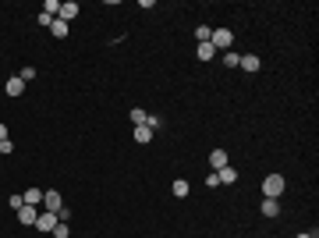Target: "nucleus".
<instances>
[{
    "label": "nucleus",
    "instance_id": "obj_1",
    "mask_svg": "<svg viewBox=\"0 0 319 238\" xmlns=\"http://www.w3.org/2000/svg\"><path fill=\"white\" fill-rule=\"evenodd\" d=\"M262 195L266 199H280L284 195V174H266L262 178Z\"/></svg>",
    "mask_w": 319,
    "mask_h": 238
},
{
    "label": "nucleus",
    "instance_id": "obj_2",
    "mask_svg": "<svg viewBox=\"0 0 319 238\" xmlns=\"http://www.w3.org/2000/svg\"><path fill=\"white\" fill-rule=\"evenodd\" d=\"M210 43H213V50H230V43H234V32H230V29H213Z\"/></svg>",
    "mask_w": 319,
    "mask_h": 238
},
{
    "label": "nucleus",
    "instance_id": "obj_3",
    "mask_svg": "<svg viewBox=\"0 0 319 238\" xmlns=\"http://www.w3.org/2000/svg\"><path fill=\"white\" fill-rule=\"evenodd\" d=\"M36 227L43 231V234H50V231L57 227V213H54V210H43V213L36 217Z\"/></svg>",
    "mask_w": 319,
    "mask_h": 238
},
{
    "label": "nucleus",
    "instance_id": "obj_4",
    "mask_svg": "<svg viewBox=\"0 0 319 238\" xmlns=\"http://www.w3.org/2000/svg\"><path fill=\"white\" fill-rule=\"evenodd\" d=\"M213 174H216V181H220V185H234V181H238V171H234L230 164H227V167H220V171H213Z\"/></svg>",
    "mask_w": 319,
    "mask_h": 238
},
{
    "label": "nucleus",
    "instance_id": "obj_5",
    "mask_svg": "<svg viewBox=\"0 0 319 238\" xmlns=\"http://www.w3.org/2000/svg\"><path fill=\"white\" fill-rule=\"evenodd\" d=\"M36 217H39V210H36V206H22V210H18V220H22L25 227H28V224L36 227Z\"/></svg>",
    "mask_w": 319,
    "mask_h": 238
},
{
    "label": "nucleus",
    "instance_id": "obj_6",
    "mask_svg": "<svg viewBox=\"0 0 319 238\" xmlns=\"http://www.w3.org/2000/svg\"><path fill=\"white\" fill-rule=\"evenodd\" d=\"M43 206H46V210H54V213H57V210H60V206H64V203H60V192H43Z\"/></svg>",
    "mask_w": 319,
    "mask_h": 238
},
{
    "label": "nucleus",
    "instance_id": "obj_7",
    "mask_svg": "<svg viewBox=\"0 0 319 238\" xmlns=\"http://www.w3.org/2000/svg\"><path fill=\"white\" fill-rule=\"evenodd\" d=\"M4 93H8V96H22V93H25V82H22L18 75H14V78H8V86H4Z\"/></svg>",
    "mask_w": 319,
    "mask_h": 238
},
{
    "label": "nucleus",
    "instance_id": "obj_8",
    "mask_svg": "<svg viewBox=\"0 0 319 238\" xmlns=\"http://www.w3.org/2000/svg\"><path fill=\"white\" fill-rule=\"evenodd\" d=\"M210 167H213V171L227 167V153H224V149H213V153H210Z\"/></svg>",
    "mask_w": 319,
    "mask_h": 238
},
{
    "label": "nucleus",
    "instance_id": "obj_9",
    "mask_svg": "<svg viewBox=\"0 0 319 238\" xmlns=\"http://www.w3.org/2000/svg\"><path fill=\"white\" fill-rule=\"evenodd\" d=\"M262 217H276V213H280V199H262Z\"/></svg>",
    "mask_w": 319,
    "mask_h": 238
},
{
    "label": "nucleus",
    "instance_id": "obj_10",
    "mask_svg": "<svg viewBox=\"0 0 319 238\" xmlns=\"http://www.w3.org/2000/svg\"><path fill=\"white\" fill-rule=\"evenodd\" d=\"M74 15H78V4H74V0H68V4H60V15H57V18H60V22H71Z\"/></svg>",
    "mask_w": 319,
    "mask_h": 238
},
{
    "label": "nucleus",
    "instance_id": "obj_11",
    "mask_svg": "<svg viewBox=\"0 0 319 238\" xmlns=\"http://www.w3.org/2000/svg\"><path fill=\"white\" fill-rule=\"evenodd\" d=\"M238 68H245V71H259V57H256V54H245L242 61H238Z\"/></svg>",
    "mask_w": 319,
    "mask_h": 238
},
{
    "label": "nucleus",
    "instance_id": "obj_12",
    "mask_svg": "<svg viewBox=\"0 0 319 238\" xmlns=\"http://www.w3.org/2000/svg\"><path fill=\"white\" fill-rule=\"evenodd\" d=\"M50 32H54V39H64L71 29H68V22H60V18H54V25H50Z\"/></svg>",
    "mask_w": 319,
    "mask_h": 238
},
{
    "label": "nucleus",
    "instance_id": "obj_13",
    "mask_svg": "<svg viewBox=\"0 0 319 238\" xmlns=\"http://www.w3.org/2000/svg\"><path fill=\"white\" fill-rule=\"evenodd\" d=\"M195 54H198V61H213V57H216L213 43H198V50H195Z\"/></svg>",
    "mask_w": 319,
    "mask_h": 238
},
{
    "label": "nucleus",
    "instance_id": "obj_14",
    "mask_svg": "<svg viewBox=\"0 0 319 238\" xmlns=\"http://www.w3.org/2000/svg\"><path fill=\"white\" fill-rule=\"evenodd\" d=\"M36 203H43V188H28L25 192V206H36Z\"/></svg>",
    "mask_w": 319,
    "mask_h": 238
},
{
    "label": "nucleus",
    "instance_id": "obj_15",
    "mask_svg": "<svg viewBox=\"0 0 319 238\" xmlns=\"http://www.w3.org/2000/svg\"><path fill=\"white\" fill-rule=\"evenodd\" d=\"M188 188H192V185H188V181H184V178H178V181H174V185H170V192H174V195H178V199H184V195H188Z\"/></svg>",
    "mask_w": 319,
    "mask_h": 238
},
{
    "label": "nucleus",
    "instance_id": "obj_16",
    "mask_svg": "<svg viewBox=\"0 0 319 238\" xmlns=\"http://www.w3.org/2000/svg\"><path fill=\"white\" fill-rule=\"evenodd\" d=\"M149 139H152V132H149L146 125H135V142H142V146H146Z\"/></svg>",
    "mask_w": 319,
    "mask_h": 238
},
{
    "label": "nucleus",
    "instance_id": "obj_17",
    "mask_svg": "<svg viewBox=\"0 0 319 238\" xmlns=\"http://www.w3.org/2000/svg\"><path fill=\"white\" fill-rule=\"evenodd\" d=\"M210 36H213L210 25H198V29H195V39H198V43H210Z\"/></svg>",
    "mask_w": 319,
    "mask_h": 238
},
{
    "label": "nucleus",
    "instance_id": "obj_18",
    "mask_svg": "<svg viewBox=\"0 0 319 238\" xmlns=\"http://www.w3.org/2000/svg\"><path fill=\"white\" fill-rule=\"evenodd\" d=\"M43 15L57 18V15H60V4H57V0H46V4H43Z\"/></svg>",
    "mask_w": 319,
    "mask_h": 238
},
{
    "label": "nucleus",
    "instance_id": "obj_19",
    "mask_svg": "<svg viewBox=\"0 0 319 238\" xmlns=\"http://www.w3.org/2000/svg\"><path fill=\"white\" fill-rule=\"evenodd\" d=\"M238 61H242V54H234V50H224V64H227V68H238Z\"/></svg>",
    "mask_w": 319,
    "mask_h": 238
},
{
    "label": "nucleus",
    "instance_id": "obj_20",
    "mask_svg": "<svg viewBox=\"0 0 319 238\" xmlns=\"http://www.w3.org/2000/svg\"><path fill=\"white\" fill-rule=\"evenodd\" d=\"M68 234H71V227H68V224H60V220H57V227L50 231V238H68Z\"/></svg>",
    "mask_w": 319,
    "mask_h": 238
},
{
    "label": "nucleus",
    "instance_id": "obj_21",
    "mask_svg": "<svg viewBox=\"0 0 319 238\" xmlns=\"http://www.w3.org/2000/svg\"><path fill=\"white\" fill-rule=\"evenodd\" d=\"M146 117H149V114H146L142 107H135V110H132V121H135V125H146Z\"/></svg>",
    "mask_w": 319,
    "mask_h": 238
},
{
    "label": "nucleus",
    "instance_id": "obj_22",
    "mask_svg": "<svg viewBox=\"0 0 319 238\" xmlns=\"http://www.w3.org/2000/svg\"><path fill=\"white\" fill-rule=\"evenodd\" d=\"M160 125H164V121H160V117H156V114H149V117H146V128H149V132H156Z\"/></svg>",
    "mask_w": 319,
    "mask_h": 238
},
{
    "label": "nucleus",
    "instance_id": "obj_23",
    "mask_svg": "<svg viewBox=\"0 0 319 238\" xmlns=\"http://www.w3.org/2000/svg\"><path fill=\"white\" fill-rule=\"evenodd\" d=\"M18 78H22V82H32V78H36V68H22Z\"/></svg>",
    "mask_w": 319,
    "mask_h": 238
},
{
    "label": "nucleus",
    "instance_id": "obj_24",
    "mask_svg": "<svg viewBox=\"0 0 319 238\" xmlns=\"http://www.w3.org/2000/svg\"><path fill=\"white\" fill-rule=\"evenodd\" d=\"M8 203H11L14 210H22V206H25V195H11V199H8Z\"/></svg>",
    "mask_w": 319,
    "mask_h": 238
},
{
    "label": "nucleus",
    "instance_id": "obj_25",
    "mask_svg": "<svg viewBox=\"0 0 319 238\" xmlns=\"http://www.w3.org/2000/svg\"><path fill=\"white\" fill-rule=\"evenodd\" d=\"M294 238H319L316 231H302V234H294Z\"/></svg>",
    "mask_w": 319,
    "mask_h": 238
},
{
    "label": "nucleus",
    "instance_id": "obj_26",
    "mask_svg": "<svg viewBox=\"0 0 319 238\" xmlns=\"http://www.w3.org/2000/svg\"><path fill=\"white\" fill-rule=\"evenodd\" d=\"M8 139V125H0V142H4Z\"/></svg>",
    "mask_w": 319,
    "mask_h": 238
}]
</instances>
